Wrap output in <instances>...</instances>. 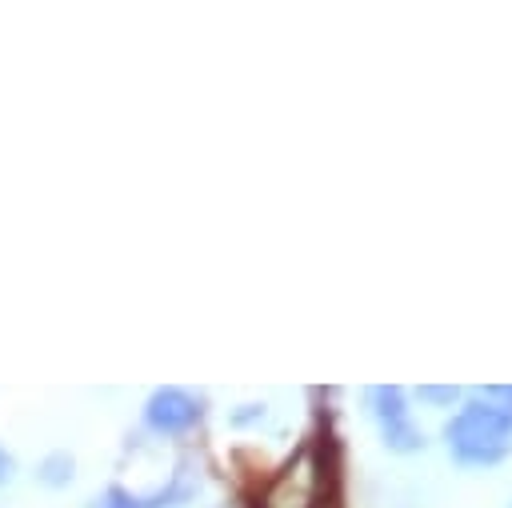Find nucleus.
Returning <instances> with one entry per match:
<instances>
[{"mask_svg": "<svg viewBox=\"0 0 512 508\" xmlns=\"http://www.w3.org/2000/svg\"><path fill=\"white\" fill-rule=\"evenodd\" d=\"M444 436H448V452L460 464H480L484 468V464H496L500 456H508V448H512V416L472 400L448 420Z\"/></svg>", "mask_w": 512, "mask_h": 508, "instance_id": "f257e3e1", "label": "nucleus"}, {"mask_svg": "<svg viewBox=\"0 0 512 508\" xmlns=\"http://www.w3.org/2000/svg\"><path fill=\"white\" fill-rule=\"evenodd\" d=\"M368 404H372V416H376V424H380V436H384V444H388L392 452H416V448H424V436H420V428L412 424V416H408V408H404V392H400L396 384H376V388H368Z\"/></svg>", "mask_w": 512, "mask_h": 508, "instance_id": "f03ea898", "label": "nucleus"}, {"mask_svg": "<svg viewBox=\"0 0 512 508\" xmlns=\"http://www.w3.org/2000/svg\"><path fill=\"white\" fill-rule=\"evenodd\" d=\"M144 420H148V428H156V432H164V436L188 432V428L200 420V400L188 396L184 388H156V392L148 396Z\"/></svg>", "mask_w": 512, "mask_h": 508, "instance_id": "7ed1b4c3", "label": "nucleus"}, {"mask_svg": "<svg viewBox=\"0 0 512 508\" xmlns=\"http://www.w3.org/2000/svg\"><path fill=\"white\" fill-rule=\"evenodd\" d=\"M184 496V488L180 484H172V488H160V492H152V496H132V492H124V488H112L108 496H104V504L100 508H168L172 500H180Z\"/></svg>", "mask_w": 512, "mask_h": 508, "instance_id": "20e7f679", "label": "nucleus"}, {"mask_svg": "<svg viewBox=\"0 0 512 508\" xmlns=\"http://www.w3.org/2000/svg\"><path fill=\"white\" fill-rule=\"evenodd\" d=\"M476 400L496 408V412H504V416H512V384H484V388H476Z\"/></svg>", "mask_w": 512, "mask_h": 508, "instance_id": "39448f33", "label": "nucleus"}, {"mask_svg": "<svg viewBox=\"0 0 512 508\" xmlns=\"http://www.w3.org/2000/svg\"><path fill=\"white\" fill-rule=\"evenodd\" d=\"M420 396H424V400H436V404H452V400L460 396V388H432V384H424Z\"/></svg>", "mask_w": 512, "mask_h": 508, "instance_id": "423d86ee", "label": "nucleus"}, {"mask_svg": "<svg viewBox=\"0 0 512 508\" xmlns=\"http://www.w3.org/2000/svg\"><path fill=\"white\" fill-rule=\"evenodd\" d=\"M0 480H12V456L0 448Z\"/></svg>", "mask_w": 512, "mask_h": 508, "instance_id": "0eeeda50", "label": "nucleus"}]
</instances>
